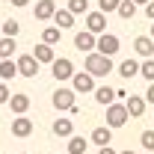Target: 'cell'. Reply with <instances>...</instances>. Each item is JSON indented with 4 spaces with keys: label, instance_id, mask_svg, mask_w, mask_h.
I'll return each mask as SVG.
<instances>
[{
    "label": "cell",
    "instance_id": "obj_1",
    "mask_svg": "<svg viewBox=\"0 0 154 154\" xmlns=\"http://www.w3.org/2000/svg\"><path fill=\"white\" fill-rule=\"evenodd\" d=\"M110 71H113V59L110 57H101L95 51L86 54V74L92 77V80H95V77H107Z\"/></svg>",
    "mask_w": 154,
    "mask_h": 154
},
{
    "label": "cell",
    "instance_id": "obj_2",
    "mask_svg": "<svg viewBox=\"0 0 154 154\" xmlns=\"http://www.w3.org/2000/svg\"><path fill=\"white\" fill-rule=\"evenodd\" d=\"M119 48H122V42H119V36H113V33H104V36L95 38V54H101V57L113 59V54H119Z\"/></svg>",
    "mask_w": 154,
    "mask_h": 154
},
{
    "label": "cell",
    "instance_id": "obj_3",
    "mask_svg": "<svg viewBox=\"0 0 154 154\" xmlns=\"http://www.w3.org/2000/svg\"><path fill=\"white\" fill-rule=\"evenodd\" d=\"M54 107H57L59 113H74L77 107V98L71 89H65V86H59L57 92H54Z\"/></svg>",
    "mask_w": 154,
    "mask_h": 154
},
{
    "label": "cell",
    "instance_id": "obj_4",
    "mask_svg": "<svg viewBox=\"0 0 154 154\" xmlns=\"http://www.w3.org/2000/svg\"><path fill=\"white\" fill-rule=\"evenodd\" d=\"M125 122H128L125 104H110V107H107V125H104V128L116 131V128H125Z\"/></svg>",
    "mask_w": 154,
    "mask_h": 154
},
{
    "label": "cell",
    "instance_id": "obj_5",
    "mask_svg": "<svg viewBox=\"0 0 154 154\" xmlns=\"http://www.w3.org/2000/svg\"><path fill=\"white\" fill-rule=\"evenodd\" d=\"M86 33H92V36H104L107 33V15H101V12H86Z\"/></svg>",
    "mask_w": 154,
    "mask_h": 154
},
{
    "label": "cell",
    "instance_id": "obj_6",
    "mask_svg": "<svg viewBox=\"0 0 154 154\" xmlns=\"http://www.w3.org/2000/svg\"><path fill=\"white\" fill-rule=\"evenodd\" d=\"M51 71H54L57 80H71V77H74V62L68 57H59V59L51 62Z\"/></svg>",
    "mask_w": 154,
    "mask_h": 154
},
{
    "label": "cell",
    "instance_id": "obj_7",
    "mask_svg": "<svg viewBox=\"0 0 154 154\" xmlns=\"http://www.w3.org/2000/svg\"><path fill=\"white\" fill-rule=\"evenodd\" d=\"M15 68H18L21 77H36L38 74V62L30 57V54H21V57L15 59Z\"/></svg>",
    "mask_w": 154,
    "mask_h": 154
},
{
    "label": "cell",
    "instance_id": "obj_8",
    "mask_svg": "<svg viewBox=\"0 0 154 154\" xmlns=\"http://www.w3.org/2000/svg\"><path fill=\"white\" fill-rule=\"evenodd\" d=\"M71 92H95V80L86 74V71H74V77H71Z\"/></svg>",
    "mask_w": 154,
    "mask_h": 154
},
{
    "label": "cell",
    "instance_id": "obj_9",
    "mask_svg": "<svg viewBox=\"0 0 154 154\" xmlns=\"http://www.w3.org/2000/svg\"><path fill=\"white\" fill-rule=\"evenodd\" d=\"M6 104H9V110H12L15 116H24L27 110H30V95H27V92H15V95H9Z\"/></svg>",
    "mask_w": 154,
    "mask_h": 154
},
{
    "label": "cell",
    "instance_id": "obj_10",
    "mask_svg": "<svg viewBox=\"0 0 154 154\" xmlns=\"http://www.w3.org/2000/svg\"><path fill=\"white\" fill-rule=\"evenodd\" d=\"M122 104H125V110H128V119H139V116L145 113V101L139 95H128Z\"/></svg>",
    "mask_w": 154,
    "mask_h": 154
},
{
    "label": "cell",
    "instance_id": "obj_11",
    "mask_svg": "<svg viewBox=\"0 0 154 154\" xmlns=\"http://www.w3.org/2000/svg\"><path fill=\"white\" fill-rule=\"evenodd\" d=\"M30 134H33V119H27V116L12 119V136L24 139V136H30Z\"/></svg>",
    "mask_w": 154,
    "mask_h": 154
},
{
    "label": "cell",
    "instance_id": "obj_12",
    "mask_svg": "<svg viewBox=\"0 0 154 154\" xmlns=\"http://www.w3.org/2000/svg\"><path fill=\"white\" fill-rule=\"evenodd\" d=\"M54 12H57V3H54V0H36L33 15H36L38 21H51V18H54Z\"/></svg>",
    "mask_w": 154,
    "mask_h": 154
},
{
    "label": "cell",
    "instance_id": "obj_13",
    "mask_svg": "<svg viewBox=\"0 0 154 154\" xmlns=\"http://www.w3.org/2000/svg\"><path fill=\"white\" fill-rule=\"evenodd\" d=\"M30 57L36 59L38 65H51V62H54V59H57V54H54V48H48V45H36V48H33V54H30Z\"/></svg>",
    "mask_w": 154,
    "mask_h": 154
},
{
    "label": "cell",
    "instance_id": "obj_14",
    "mask_svg": "<svg viewBox=\"0 0 154 154\" xmlns=\"http://www.w3.org/2000/svg\"><path fill=\"white\" fill-rule=\"evenodd\" d=\"M134 51H136L142 59H151V57H154V42H151L148 36H136V38H134Z\"/></svg>",
    "mask_w": 154,
    "mask_h": 154
},
{
    "label": "cell",
    "instance_id": "obj_15",
    "mask_svg": "<svg viewBox=\"0 0 154 154\" xmlns=\"http://www.w3.org/2000/svg\"><path fill=\"white\" fill-rule=\"evenodd\" d=\"M74 48L80 51V54H92V51H95V36L86 33V30L77 33V36H74Z\"/></svg>",
    "mask_w": 154,
    "mask_h": 154
},
{
    "label": "cell",
    "instance_id": "obj_16",
    "mask_svg": "<svg viewBox=\"0 0 154 154\" xmlns=\"http://www.w3.org/2000/svg\"><path fill=\"white\" fill-rule=\"evenodd\" d=\"M51 21L57 24V30H59V33H62V30H68V27H74V15H71L68 9H57Z\"/></svg>",
    "mask_w": 154,
    "mask_h": 154
},
{
    "label": "cell",
    "instance_id": "obj_17",
    "mask_svg": "<svg viewBox=\"0 0 154 154\" xmlns=\"http://www.w3.org/2000/svg\"><path fill=\"white\" fill-rule=\"evenodd\" d=\"M116 71L125 77V80H131V77H136V74H139V62H136V59H122Z\"/></svg>",
    "mask_w": 154,
    "mask_h": 154
},
{
    "label": "cell",
    "instance_id": "obj_18",
    "mask_svg": "<svg viewBox=\"0 0 154 154\" xmlns=\"http://www.w3.org/2000/svg\"><path fill=\"white\" fill-rule=\"evenodd\" d=\"M95 101L101 104V107L116 104V89H110V86H98V89H95Z\"/></svg>",
    "mask_w": 154,
    "mask_h": 154
},
{
    "label": "cell",
    "instance_id": "obj_19",
    "mask_svg": "<svg viewBox=\"0 0 154 154\" xmlns=\"http://www.w3.org/2000/svg\"><path fill=\"white\" fill-rule=\"evenodd\" d=\"M92 142L101 145V148H104V145H110V142H113V131H110V128H104V125L95 128V131H92Z\"/></svg>",
    "mask_w": 154,
    "mask_h": 154
},
{
    "label": "cell",
    "instance_id": "obj_20",
    "mask_svg": "<svg viewBox=\"0 0 154 154\" xmlns=\"http://www.w3.org/2000/svg\"><path fill=\"white\" fill-rule=\"evenodd\" d=\"M54 134L57 136H74V122L71 119H57L54 122Z\"/></svg>",
    "mask_w": 154,
    "mask_h": 154
},
{
    "label": "cell",
    "instance_id": "obj_21",
    "mask_svg": "<svg viewBox=\"0 0 154 154\" xmlns=\"http://www.w3.org/2000/svg\"><path fill=\"white\" fill-rule=\"evenodd\" d=\"M15 74H18V68H15V62H12V59H0V83H6V80H12Z\"/></svg>",
    "mask_w": 154,
    "mask_h": 154
},
{
    "label": "cell",
    "instance_id": "obj_22",
    "mask_svg": "<svg viewBox=\"0 0 154 154\" xmlns=\"http://www.w3.org/2000/svg\"><path fill=\"white\" fill-rule=\"evenodd\" d=\"M86 145H89V142H86L83 136H68V151L65 154H86Z\"/></svg>",
    "mask_w": 154,
    "mask_h": 154
},
{
    "label": "cell",
    "instance_id": "obj_23",
    "mask_svg": "<svg viewBox=\"0 0 154 154\" xmlns=\"http://www.w3.org/2000/svg\"><path fill=\"white\" fill-rule=\"evenodd\" d=\"M116 12H119V18H125V21H134L136 18V6L131 3V0H122Z\"/></svg>",
    "mask_w": 154,
    "mask_h": 154
},
{
    "label": "cell",
    "instance_id": "obj_24",
    "mask_svg": "<svg viewBox=\"0 0 154 154\" xmlns=\"http://www.w3.org/2000/svg\"><path fill=\"white\" fill-rule=\"evenodd\" d=\"M0 30H3V38H15L21 33V24L15 18H9V21H3V24H0Z\"/></svg>",
    "mask_w": 154,
    "mask_h": 154
},
{
    "label": "cell",
    "instance_id": "obj_25",
    "mask_svg": "<svg viewBox=\"0 0 154 154\" xmlns=\"http://www.w3.org/2000/svg\"><path fill=\"white\" fill-rule=\"evenodd\" d=\"M59 38H62V33H59L57 27H45V33H42V45H48V48H54Z\"/></svg>",
    "mask_w": 154,
    "mask_h": 154
},
{
    "label": "cell",
    "instance_id": "obj_26",
    "mask_svg": "<svg viewBox=\"0 0 154 154\" xmlns=\"http://www.w3.org/2000/svg\"><path fill=\"white\" fill-rule=\"evenodd\" d=\"M15 38H0V59H12V54H15Z\"/></svg>",
    "mask_w": 154,
    "mask_h": 154
},
{
    "label": "cell",
    "instance_id": "obj_27",
    "mask_svg": "<svg viewBox=\"0 0 154 154\" xmlns=\"http://www.w3.org/2000/svg\"><path fill=\"white\" fill-rule=\"evenodd\" d=\"M68 12L71 15H86L89 12V0H68Z\"/></svg>",
    "mask_w": 154,
    "mask_h": 154
},
{
    "label": "cell",
    "instance_id": "obj_28",
    "mask_svg": "<svg viewBox=\"0 0 154 154\" xmlns=\"http://www.w3.org/2000/svg\"><path fill=\"white\" fill-rule=\"evenodd\" d=\"M139 74L145 77L148 83H154V59H142L139 62Z\"/></svg>",
    "mask_w": 154,
    "mask_h": 154
},
{
    "label": "cell",
    "instance_id": "obj_29",
    "mask_svg": "<svg viewBox=\"0 0 154 154\" xmlns=\"http://www.w3.org/2000/svg\"><path fill=\"white\" fill-rule=\"evenodd\" d=\"M139 142H142V148H145V154H154V131H142V136H139Z\"/></svg>",
    "mask_w": 154,
    "mask_h": 154
},
{
    "label": "cell",
    "instance_id": "obj_30",
    "mask_svg": "<svg viewBox=\"0 0 154 154\" xmlns=\"http://www.w3.org/2000/svg\"><path fill=\"white\" fill-rule=\"evenodd\" d=\"M119 3H122V0H98V6H101L98 12H101V15H110V12L119 9Z\"/></svg>",
    "mask_w": 154,
    "mask_h": 154
},
{
    "label": "cell",
    "instance_id": "obj_31",
    "mask_svg": "<svg viewBox=\"0 0 154 154\" xmlns=\"http://www.w3.org/2000/svg\"><path fill=\"white\" fill-rule=\"evenodd\" d=\"M9 95H12V92H9V86H6V83H0V104H6Z\"/></svg>",
    "mask_w": 154,
    "mask_h": 154
},
{
    "label": "cell",
    "instance_id": "obj_32",
    "mask_svg": "<svg viewBox=\"0 0 154 154\" xmlns=\"http://www.w3.org/2000/svg\"><path fill=\"white\" fill-rule=\"evenodd\" d=\"M145 104H154V83H148V89H145V98H142Z\"/></svg>",
    "mask_w": 154,
    "mask_h": 154
},
{
    "label": "cell",
    "instance_id": "obj_33",
    "mask_svg": "<svg viewBox=\"0 0 154 154\" xmlns=\"http://www.w3.org/2000/svg\"><path fill=\"white\" fill-rule=\"evenodd\" d=\"M145 15H148V21H154V0H151V3H145Z\"/></svg>",
    "mask_w": 154,
    "mask_h": 154
},
{
    "label": "cell",
    "instance_id": "obj_34",
    "mask_svg": "<svg viewBox=\"0 0 154 154\" xmlns=\"http://www.w3.org/2000/svg\"><path fill=\"white\" fill-rule=\"evenodd\" d=\"M9 3H12V6H18V9H24V6H27L30 0H9Z\"/></svg>",
    "mask_w": 154,
    "mask_h": 154
},
{
    "label": "cell",
    "instance_id": "obj_35",
    "mask_svg": "<svg viewBox=\"0 0 154 154\" xmlns=\"http://www.w3.org/2000/svg\"><path fill=\"white\" fill-rule=\"evenodd\" d=\"M98 154H119V151H113L110 145H104V148H101V151H98Z\"/></svg>",
    "mask_w": 154,
    "mask_h": 154
},
{
    "label": "cell",
    "instance_id": "obj_36",
    "mask_svg": "<svg viewBox=\"0 0 154 154\" xmlns=\"http://www.w3.org/2000/svg\"><path fill=\"white\" fill-rule=\"evenodd\" d=\"M134 6H145V3H151V0H131Z\"/></svg>",
    "mask_w": 154,
    "mask_h": 154
},
{
    "label": "cell",
    "instance_id": "obj_37",
    "mask_svg": "<svg viewBox=\"0 0 154 154\" xmlns=\"http://www.w3.org/2000/svg\"><path fill=\"white\" fill-rule=\"evenodd\" d=\"M119 154H136V151H131V148H128V151H119Z\"/></svg>",
    "mask_w": 154,
    "mask_h": 154
},
{
    "label": "cell",
    "instance_id": "obj_38",
    "mask_svg": "<svg viewBox=\"0 0 154 154\" xmlns=\"http://www.w3.org/2000/svg\"><path fill=\"white\" fill-rule=\"evenodd\" d=\"M148 38H151V42H154V24H151V36H148Z\"/></svg>",
    "mask_w": 154,
    "mask_h": 154
},
{
    "label": "cell",
    "instance_id": "obj_39",
    "mask_svg": "<svg viewBox=\"0 0 154 154\" xmlns=\"http://www.w3.org/2000/svg\"><path fill=\"white\" fill-rule=\"evenodd\" d=\"M21 154H27V151H21Z\"/></svg>",
    "mask_w": 154,
    "mask_h": 154
},
{
    "label": "cell",
    "instance_id": "obj_40",
    "mask_svg": "<svg viewBox=\"0 0 154 154\" xmlns=\"http://www.w3.org/2000/svg\"><path fill=\"white\" fill-rule=\"evenodd\" d=\"M0 24H3V21H0Z\"/></svg>",
    "mask_w": 154,
    "mask_h": 154
}]
</instances>
